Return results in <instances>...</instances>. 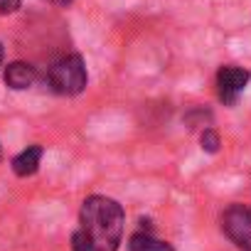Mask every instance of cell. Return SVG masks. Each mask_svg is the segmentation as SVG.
Masks as SVG:
<instances>
[{
    "label": "cell",
    "mask_w": 251,
    "mask_h": 251,
    "mask_svg": "<svg viewBox=\"0 0 251 251\" xmlns=\"http://www.w3.org/2000/svg\"><path fill=\"white\" fill-rule=\"evenodd\" d=\"M79 222H81V231L86 234V239L94 244L96 251H118L123 239L126 212L116 200L106 195L86 197L81 202Z\"/></svg>",
    "instance_id": "obj_1"
},
{
    "label": "cell",
    "mask_w": 251,
    "mask_h": 251,
    "mask_svg": "<svg viewBox=\"0 0 251 251\" xmlns=\"http://www.w3.org/2000/svg\"><path fill=\"white\" fill-rule=\"evenodd\" d=\"M89 74L79 54H67L47 69V86L59 96H76L86 89Z\"/></svg>",
    "instance_id": "obj_2"
},
{
    "label": "cell",
    "mask_w": 251,
    "mask_h": 251,
    "mask_svg": "<svg viewBox=\"0 0 251 251\" xmlns=\"http://www.w3.org/2000/svg\"><path fill=\"white\" fill-rule=\"evenodd\" d=\"M222 231L236 249L251 251V207L231 204L222 214Z\"/></svg>",
    "instance_id": "obj_3"
},
{
    "label": "cell",
    "mask_w": 251,
    "mask_h": 251,
    "mask_svg": "<svg viewBox=\"0 0 251 251\" xmlns=\"http://www.w3.org/2000/svg\"><path fill=\"white\" fill-rule=\"evenodd\" d=\"M251 74L241 67H234V64H226L217 72V89H219V99L226 103V106H234L239 101V96L244 94L246 84H249Z\"/></svg>",
    "instance_id": "obj_4"
},
{
    "label": "cell",
    "mask_w": 251,
    "mask_h": 251,
    "mask_svg": "<svg viewBox=\"0 0 251 251\" xmlns=\"http://www.w3.org/2000/svg\"><path fill=\"white\" fill-rule=\"evenodd\" d=\"M3 79H5V86H8V89H13V91H25V89H30V86L37 81V69H35L32 64H27V62H10V64L5 67Z\"/></svg>",
    "instance_id": "obj_5"
},
{
    "label": "cell",
    "mask_w": 251,
    "mask_h": 251,
    "mask_svg": "<svg viewBox=\"0 0 251 251\" xmlns=\"http://www.w3.org/2000/svg\"><path fill=\"white\" fill-rule=\"evenodd\" d=\"M42 155H45V148L42 146H27L23 153H18L13 158V173L18 177H30L40 170V163H42Z\"/></svg>",
    "instance_id": "obj_6"
},
{
    "label": "cell",
    "mask_w": 251,
    "mask_h": 251,
    "mask_svg": "<svg viewBox=\"0 0 251 251\" xmlns=\"http://www.w3.org/2000/svg\"><path fill=\"white\" fill-rule=\"evenodd\" d=\"M128 251H175V246L170 241L153 236L151 231H136L128 239Z\"/></svg>",
    "instance_id": "obj_7"
},
{
    "label": "cell",
    "mask_w": 251,
    "mask_h": 251,
    "mask_svg": "<svg viewBox=\"0 0 251 251\" xmlns=\"http://www.w3.org/2000/svg\"><path fill=\"white\" fill-rule=\"evenodd\" d=\"M200 143H202V151H204V153H217V151H219V146H222L219 133H217L214 128H204V131H202Z\"/></svg>",
    "instance_id": "obj_8"
},
{
    "label": "cell",
    "mask_w": 251,
    "mask_h": 251,
    "mask_svg": "<svg viewBox=\"0 0 251 251\" xmlns=\"http://www.w3.org/2000/svg\"><path fill=\"white\" fill-rule=\"evenodd\" d=\"M72 251H96V249H94V244L86 239V234H84L81 229H76V231L72 234Z\"/></svg>",
    "instance_id": "obj_9"
},
{
    "label": "cell",
    "mask_w": 251,
    "mask_h": 251,
    "mask_svg": "<svg viewBox=\"0 0 251 251\" xmlns=\"http://www.w3.org/2000/svg\"><path fill=\"white\" fill-rule=\"evenodd\" d=\"M23 5V0H0V15H13Z\"/></svg>",
    "instance_id": "obj_10"
},
{
    "label": "cell",
    "mask_w": 251,
    "mask_h": 251,
    "mask_svg": "<svg viewBox=\"0 0 251 251\" xmlns=\"http://www.w3.org/2000/svg\"><path fill=\"white\" fill-rule=\"evenodd\" d=\"M45 3H52V5H62V8H67L72 0H45Z\"/></svg>",
    "instance_id": "obj_11"
},
{
    "label": "cell",
    "mask_w": 251,
    "mask_h": 251,
    "mask_svg": "<svg viewBox=\"0 0 251 251\" xmlns=\"http://www.w3.org/2000/svg\"><path fill=\"white\" fill-rule=\"evenodd\" d=\"M0 67H3V45H0Z\"/></svg>",
    "instance_id": "obj_12"
},
{
    "label": "cell",
    "mask_w": 251,
    "mask_h": 251,
    "mask_svg": "<svg viewBox=\"0 0 251 251\" xmlns=\"http://www.w3.org/2000/svg\"><path fill=\"white\" fill-rule=\"evenodd\" d=\"M0 158H3V148H0Z\"/></svg>",
    "instance_id": "obj_13"
}]
</instances>
